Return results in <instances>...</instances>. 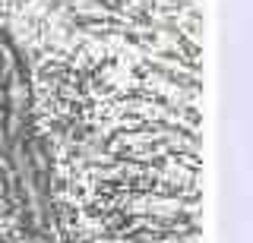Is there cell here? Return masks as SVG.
<instances>
[{"mask_svg": "<svg viewBox=\"0 0 253 243\" xmlns=\"http://www.w3.org/2000/svg\"><path fill=\"white\" fill-rule=\"evenodd\" d=\"M126 6H142V10H165V13H184L200 10V0H117Z\"/></svg>", "mask_w": 253, "mask_h": 243, "instance_id": "obj_1", "label": "cell"}]
</instances>
